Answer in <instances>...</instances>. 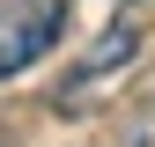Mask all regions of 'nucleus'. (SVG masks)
I'll use <instances>...</instances> for the list:
<instances>
[{
  "instance_id": "obj_2",
  "label": "nucleus",
  "mask_w": 155,
  "mask_h": 147,
  "mask_svg": "<svg viewBox=\"0 0 155 147\" xmlns=\"http://www.w3.org/2000/svg\"><path fill=\"white\" fill-rule=\"evenodd\" d=\"M133 59H140V30H133V22H111L104 37H96V52H89V59L74 66L67 81H59V110H81L96 88H111V81L133 66Z\"/></svg>"
},
{
  "instance_id": "obj_1",
  "label": "nucleus",
  "mask_w": 155,
  "mask_h": 147,
  "mask_svg": "<svg viewBox=\"0 0 155 147\" xmlns=\"http://www.w3.org/2000/svg\"><path fill=\"white\" fill-rule=\"evenodd\" d=\"M67 37V0H0V81H15Z\"/></svg>"
}]
</instances>
